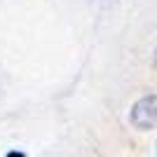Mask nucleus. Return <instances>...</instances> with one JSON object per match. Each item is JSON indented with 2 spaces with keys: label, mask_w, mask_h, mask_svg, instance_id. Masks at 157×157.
<instances>
[{
  "label": "nucleus",
  "mask_w": 157,
  "mask_h": 157,
  "mask_svg": "<svg viewBox=\"0 0 157 157\" xmlns=\"http://www.w3.org/2000/svg\"><path fill=\"white\" fill-rule=\"evenodd\" d=\"M131 122L138 129L157 127V96H143L131 108Z\"/></svg>",
  "instance_id": "obj_1"
}]
</instances>
